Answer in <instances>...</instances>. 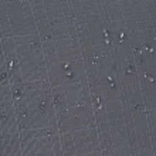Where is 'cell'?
Returning <instances> with one entry per match:
<instances>
[{
	"label": "cell",
	"mask_w": 156,
	"mask_h": 156,
	"mask_svg": "<svg viewBox=\"0 0 156 156\" xmlns=\"http://www.w3.org/2000/svg\"><path fill=\"white\" fill-rule=\"evenodd\" d=\"M7 95H13L12 85L0 87V98H3V97H7Z\"/></svg>",
	"instance_id": "6da1fadb"
}]
</instances>
